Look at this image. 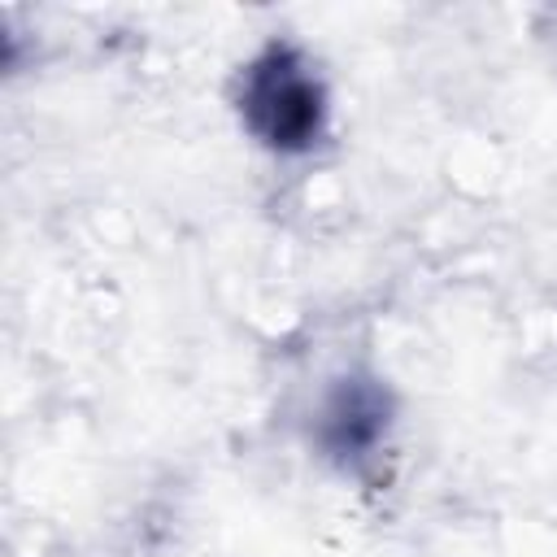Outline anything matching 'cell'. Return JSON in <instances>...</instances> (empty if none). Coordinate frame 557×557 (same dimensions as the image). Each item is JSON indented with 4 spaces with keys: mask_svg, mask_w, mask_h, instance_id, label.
I'll use <instances>...</instances> for the list:
<instances>
[{
    "mask_svg": "<svg viewBox=\"0 0 557 557\" xmlns=\"http://www.w3.org/2000/svg\"><path fill=\"white\" fill-rule=\"evenodd\" d=\"M239 117L274 152H309L326 131V87L296 44H265L239 78Z\"/></svg>",
    "mask_w": 557,
    "mask_h": 557,
    "instance_id": "obj_1",
    "label": "cell"
},
{
    "mask_svg": "<svg viewBox=\"0 0 557 557\" xmlns=\"http://www.w3.org/2000/svg\"><path fill=\"white\" fill-rule=\"evenodd\" d=\"M392 426V392L374 374H344L318 409V444L344 470H361Z\"/></svg>",
    "mask_w": 557,
    "mask_h": 557,
    "instance_id": "obj_2",
    "label": "cell"
}]
</instances>
